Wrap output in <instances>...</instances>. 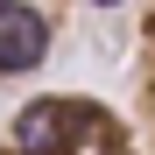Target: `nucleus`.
Listing matches in <instances>:
<instances>
[{
	"label": "nucleus",
	"mask_w": 155,
	"mask_h": 155,
	"mask_svg": "<svg viewBox=\"0 0 155 155\" xmlns=\"http://www.w3.org/2000/svg\"><path fill=\"white\" fill-rule=\"evenodd\" d=\"M134 120L155 155V0H141V28H134Z\"/></svg>",
	"instance_id": "7ed1b4c3"
},
{
	"label": "nucleus",
	"mask_w": 155,
	"mask_h": 155,
	"mask_svg": "<svg viewBox=\"0 0 155 155\" xmlns=\"http://www.w3.org/2000/svg\"><path fill=\"white\" fill-rule=\"evenodd\" d=\"M0 155H148L141 120L92 92H35L0 127Z\"/></svg>",
	"instance_id": "f257e3e1"
},
{
	"label": "nucleus",
	"mask_w": 155,
	"mask_h": 155,
	"mask_svg": "<svg viewBox=\"0 0 155 155\" xmlns=\"http://www.w3.org/2000/svg\"><path fill=\"white\" fill-rule=\"evenodd\" d=\"M71 0H0V85L35 78L64 42Z\"/></svg>",
	"instance_id": "f03ea898"
}]
</instances>
